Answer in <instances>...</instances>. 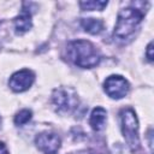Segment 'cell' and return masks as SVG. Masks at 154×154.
<instances>
[{
  "label": "cell",
  "instance_id": "obj_14",
  "mask_svg": "<svg viewBox=\"0 0 154 154\" xmlns=\"http://www.w3.org/2000/svg\"><path fill=\"white\" fill-rule=\"evenodd\" d=\"M0 154H8V150L4 142H0Z\"/></svg>",
  "mask_w": 154,
  "mask_h": 154
},
{
  "label": "cell",
  "instance_id": "obj_11",
  "mask_svg": "<svg viewBox=\"0 0 154 154\" xmlns=\"http://www.w3.org/2000/svg\"><path fill=\"white\" fill-rule=\"evenodd\" d=\"M79 6L82 10H103L107 6V1H95V0H88V1H79Z\"/></svg>",
  "mask_w": 154,
  "mask_h": 154
},
{
  "label": "cell",
  "instance_id": "obj_8",
  "mask_svg": "<svg viewBox=\"0 0 154 154\" xmlns=\"http://www.w3.org/2000/svg\"><path fill=\"white\" fill-rule=\"evenodd\" d=\"M14 28H16V32L17 34H23L25 31H28L31 28V13L29 11V8H26L25 4H23V8L22 12L14 18Z\"/></svg>",
  "mask_w": 154,
  "mask_h": 154
},
{
  "label": "cell",
  "instance_id": "obj_12",
  "mask_svg": "<svg viewBox=\"0 0 154 154\" xmlns=\"http://www.w3.org/2000/svg\"><path fill=\"white\" fill-rule=\"evenodd\" d=\"M31 116H32V112L30 109H22L14 116V124L18 126L24 125L31 119Z\"/></svg>",
  "mask_w": 154,
  "mask_h": 154
},
{
  "label": "cell",
  "instance_id": "obj_2",
  "mask_svg": "<svg viewBox=\"0 0 154 154\" xmlns=\"http://www.w3.org/2000/svg\"><path fill=\"white\" fill-rule=\"evenodd\" d=\"M143 11L137 7H126L119 11L117 24L114 28V36L118 38H126L135 32L143 18Z\"/></svg>",
  "mask_w": 154,
  "mask_h": 154
},
{
  "label": "cell",
  "instance_id": "obj_4",
  "mask_svg": "<svg viewBox=\"0 0 154 154\" xmlns=\"http://www.w3.org/2000/svg\"><path fill=\"white\" fill-rule=\"evenodd\" d=\"M53 103L58 112H71L78 105V97L71 88H57L52 94Z\"/></svg>",
  "mask_w": 154,
  "mask_h": 154
},
{
  "label": "cell",
  "instance_id": "obj_13",
  "mask_svg": "<svg viewBox=\"0 0 154 154\" xmlns=\"http://www.w3.org/2000/svg\"><path fill=\"white\" fill-rule=\"evenodd\" d=\"M147 58L149 61H153V58H154L153 57V42H150L147 47Z\"/></svg>",
  "mask_w": 154,
  "mask_h": 154
},
{
  "label": "cell",
  "instance_id": "obj_6",
  "mask_svg": "<svg viewBox=\"0 0 154 154\" xmlns=\"http://www.w3.org/2000/svg\"><path fill=\"white\" fill-rule=\"evenodd\" d=\"M35 81V75L32 71L28 70V69H23L20 71L14 72L8 81V85L13 91L17 93H22L28 90L32 83Z\"/></svg>",
  "mask_w": 154,
  "mask_h": 154
},
{
  "label": "cell",
  "instance_id": "obj_3",
  "mask_svg": "<svg viewBox=\"0 0 154 154\" xmlns=\"http://www.w3.org/2000/svg\"><path fill=\"white\" fill-rule=\"evenodd\" d=\"M122 120V132L123 136L132 153L140 149V137H138V120L136 113L132 108H123L120 111Z\"/></svg>",
  "mask_w": 154,
  "mask_h": 154
},
{
  "label": "cell",
  "instance_id": "obj_15",
  "mask_svg": "<svg viewBox=\"0 0 154 154\" xmlns=\"http://www.w3.org/2000/svg\"><path fill=\"white\" fill-rule=\"evenodd\" d=\"M0 125H1V117H0Z\"/></svg>",
  "mask_w": 154,
  "mask_h": 154
},
{
  "label": "cell",
  "instance_id": "obj_1",
  "mask_svg": "<svg viewBox=\"0 0 154 154\" xmlns=\"http://www.w3.org/2000/svg\"><path fill=\"white\" fill-rule=\"evenodd\" d=\"M67 57L75 65L83 69L94 67L101 60L100 53L95 46L85 40L71 41L67 45Z\"/></svg>",
  "mask_w": 154,
  "mask_h": 154
},
{
  "label": "cell",
  "instance_id": "obj_5",
  "mask_svg": "<svg viewBox=\"0 0 154 154\" xmlns=\"http://www.w3.org/2000/svg\"><path fill=\"white\" fill-rule=\"evenodd\" d=\"M129 83L128 81L119 76V75H112L106 78L103 83V89L106 94L112 99H122L129 93Z\"/></svg>",
  "mask_w": 154,
  "mask_h": 154
},
{
  "label": "cell",
  "instance_id": "obj_10",
  "mask_svg": "<svg viewBox=\"0 0 154 154\" xmlns=\"http://www.w3.org/2000/svg\"><path fill=\"white\" fill-rule=\"evenodd\" d=\"M81 25L87 32L93 35L99 34L103 30V22L96 18H83L81 20Z\"/></svg>",
  "mask_w": 154,
  "mask_h": 154
},
{
  "label": "cell",
  "instance_id": "obj_9",
  "mask_svg": "<svg viewBox=\"0 0 154 154\" xmlns=\"http://www.w3.org/2000/svg\"><path fill=\"white\" fill-rule=\"evenodd\" d=\"M107 120V112L105 108L102 107H96L93 109L91 114H90V119H89V124L91 126L93 130L95 131H100L105 128Z\"/></svg>",
  "mask_w": 154,
  "mask_h": 154
},
{
  "label": "cell",
  "instance_id": "obj_7",
  "mask_svg": "<svg viewBox=\"0 0 154 154\" xmlns=\"http://www.w3.org/2000/svg\"><path fill=\"white\" fill-rule=\"evenodd\" d=\"M60 137L54 132H41L35 137L36 147L45 154H55L60 148Z\"/></svg>",
  "mask_w": 154,
  "mask_h": 154
}]
</instances>
